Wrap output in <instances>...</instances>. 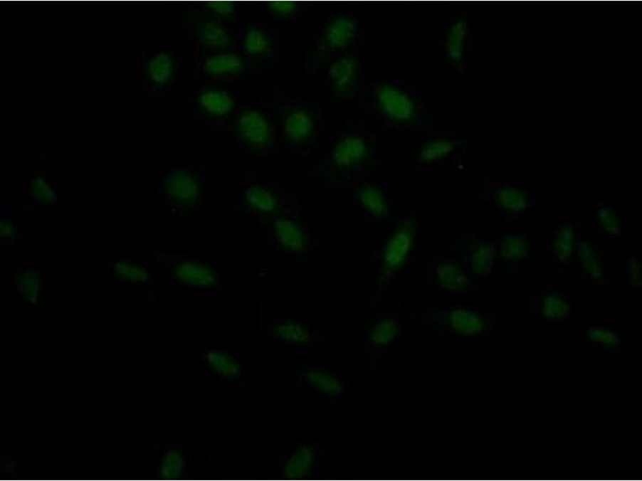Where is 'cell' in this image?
Wrapping results in <instances>:
<instances>
[{"label":"cell","instance_id":"obj_1","mask_svg":"<svg viewBox=\"0 0 642 481\" xmlns=\"http://www.w3.org/2000/svg\"><path fill=\"white\" fill-rule=\"evenodd\" d=\"M164 189L169 204L179 208H192L203 195L200 180L185 170H175L168 174Z\"/></svg>","mask_w":642,"mask_h":481},{"label":"cell","instance_id":"obj_2","mask_svg":"<svg viewBox=\"0 0 642 481\" xmlns=\"http://www.w3.org/2000/svg\"><path fill=\"white\" fill-rule=\"evenodd\" d=\"M236 134L251 147L265 149L272 144L273 130L270 120L259 110H246L239 115L235 123Z\"/></svg>","mask_w":642,"mask_h":481},{"label":"cell","instance_id":"obj_3","mask_svg":"<svg viewBox=\"0 0 642 481\" xmlns=\"http://www.w3.org/2000/svg\"><path fill=\"white\" fill-rule=\"evenodd\" d=\"M172 274L174 280L185 286L211 288L219 283L213 265L196 259H181L173 265Z\"/></svg>","mask_w":642,"mask_h":481},{"label":"cell","instance_id":"obj_4","mask_svg":"<svg viewBox=\"0 0 642 481\" xmlns=\"http://www.w3.org/2000/svg\"><path fill=\"white\" fill-rule=\"evenodd\" d=\"M273 233L278 248L289 254H300L306 248L305 233L297 221L277 219L273 226Z\"/></svg>","mask_w":642,"mask_h":481},{"label":"cell","instance_id":"obj_5","mask_svg":"<svg viewBox=\"0 0 642 481\" xmlns=\"http://www.w3.org/2000/svg\"><path fill=\"white\" fill-rule=\"evenodd\" d=\"M203 70L214 78L238 77L245 70L244 62L236 53H224L213 55L203 62Z\"/></svg>","mask_w":642,"mask_h":481},{"label":"cell","instance_id":"obj_6","mask_svg":"<svg viewBox=\"0 0 642 481\" xmlns=\"http://www.w3.org/2000/svg\"><path fill=\"white\" fill-rule=\"evenodd\" d=\"M195 33L201 46L207 49L224 51L233 43V38L228 28L216 22H199L195 28Z\"/></svg>","mask_w":642,"mask_h":481},{"label":"cell","instance_id":"obj_7","mask_svg":"<svg viewBox=\"0 0 642 481\" xmlns=\"http://www.w3.org/2000/svg\"><path fill=\"white\" fill-rule=\"evenodd\" d=\"M246 204L254 211L264 215H274L279 212L281 201L278 194L263 186L251 185L244 191Z\"/></svg>","mask_w":642,"mask_h":481},{"label":"cell","instance_id":"obj_8","mask_svg":"<svg viewBox=\"0 0 642 481\" xmlns=\"http://www.w3.org/2000/svg\"><path fill=\"white\" fill-rule=\"evenodd\" d=\"M285 134L289 141L301 143L310 137L313 120L310 113L302 109H295L288 113L284 120Z\"/></svg>","mask_w":642,"mask_h":481},{"label":"cell","instance_id":"obj_9","mask_svg":"<svg viewBox=\"0 0 642 481\" xmlns=\"http://www.w3.org/2000/svg\"><path fill=\"white\" fill-rule=\"evenodd\" d=\"M243 52L253 58H265L272 53V39L259 27L248 28L242 37Z\"/></svg>","mask_w":642,"mask_h":481},{"label":"cell","instance_id":"obj_10","mask_svg":"<svg viewBox=\"0 0 642 481\" xmlns=\"http://www.w3.org/2000/svg\"><path fill=\"white\" fill-rule=\"evenodd\" d=\"M379 101L384 112L390 117L406 120L411 116L414 106L406 95L396 88H386L380 93Z\"/></svg>","mask_w":642,"mask_h":481},{"label":"cell","instance_id":"obj_11","mask_svg":"<svg viewBox=\"0 0 642 481\" xmlns=\"http://www.w3.org/2000/svg\"><path fill=\"white\" fill-rule=\"evenodd\" d=\"M111 274L119 281L146 283L152 280V271L144 265L125 259H116L109 264Z\"/></svg>","mask_w":642,"mask_h":481},{"label":"cell","instance_id":"obj_12","mask_svg":"<svg viewBox=\"0 0 642 481\" xmlns=\"http://www.w3.org/2000/svg\"><path fill=\"white\" fill-rule=\"evenodd\" d=\"M201 107L212 116L221 117L230 113L235 106V100L228 92L209 88L199 97Z\"/></svg>","mask_w":642,"mask_h":481},{"label":"cell","instance_id":"obj_13","mask_svg":"<svg viewBox=\"0 0 642 481\" xmlns=\"http://www.w3.org/2000/svg\"><path fill=\"white\" fill-rule=\"evenodd\" d=\"M12 284L18 295L33 302L41 293L42 277L40 272L35 270H18L12 275Z\"/></svg>","mask_w":642,"mask_h":481},{"label":"cell","instance_id":"obj_14","mask_svg":"<svg viewBox=\"0 0 642 481\" xmlns=\"http://www.w3.org/2000/svg\"><path fill=\"white\" fill-rule=\"evenodd\" d=\"M354 24L344 17H339L333 21L327 28L325 41L332 50L344 48L351 40L354 33Z\"/></svg>","mask_w":642,"mask_h":481},{"label":"cell","instance_id":"obj_15","mask_svg":"<svg viewBox=\"0 0 642 481\" xmlns=\"http://www.w3.org/2000/svg\"><path fill=\"white\" fill-rule=\"evenodd\" d=\"M451 327L456 332L467 334H477L483 329V322L478 316L465 309H458L451 315Z\"/></svg>","mask_w":642,"mask_h":481},{"label":"cell","instance_id":"obj_16","mask_svg":"<svg viewBox=\"0 0 642 481\" xmlns=\"http://www.w3.org/2000/svg\"><path fill=\"white\" fill-rule=\"evenodd\" d=\"M357 66L355 60L344 59L333 65L330 70V78L333 83L342 90H347L354 85L356 80Z\"/></svg>","mask_w":642,"mask_h":481},{"label":"cell","instance_id":"obj_17","mask_svg":"<svg viewBox=\"0 0 642 481\" xmlns=\"http://www.w3.org/2000/svg\"><path fill=\"white\" fill-rule=\"evenodd\" d=\"M437 278L441 286L450 290H461L468 282L464 272L453 265H440L437 269Z\"/></svg>","mask_w":642,"mask_h":481},{"label":"cell","instance_id":"obj_18","mask_svg":"<svg viewBox=\"0 0 642 481\" xmlns=\"http://www.w3.org/2000/svg\"><path fill=\"white\" fill-rule=\"evenodd\" d=\"M149 72L156 83L163 84L172 77V60L166 53L156 55L149 63Z\"/></svg>","mask_w":642,"mask_h":481},{"label":"cell","instance_id":"obj_19","mask_svg":"<svg viewBox=\"0 0 642 481\" xmlns=\"http://www.w3.org/2000/svg\"><path fill=\"white\" fill-rule=\"evenodd\" d=\"M29 191L31 197L40 204H52L56 198L54 189L42 177H35L29 181Z\"/></svg>","mask_w":642,"mask_h":481},{"label":"cell","instance_id":"obj_20","mask_svg":"<svg viewBox=\"0 0 642 481\" xmlns=\"http://www.w3.org/2000/svg\"><path fill=\"white\" fill-rule=\"evenodd\" d=\"M396 324L393 319H385L377 324L369 334L375 344H389L396 337Z\"/></svg>","mask_w":642,"mask_h":481},{"label":"cell","instance_id":"obj_21","mask_svg":"<svg viewBox=\"0 0 642 481\" xmlns=\"http://www.w3.org/2000/svg\"><path fill=\"white\" fill-rule=\"evenodd\" d=\"M364 144L358 139H346L337 144L335 158L339 162L348 163L349 158H354L363 154Z\"/></svg>","mask_w":642,"mask_h":481},{"label":"cell","instance_id":"obj_22","mask_svg":"<svg viewBox=\"0 0 642 481\" xmlns=\"http://www.w3.org/2000/svg\"><path fill=\"white\" fill-rule=\"evenodd\" d=\"M569 312L567 303L557 297H547L544 300L542 313L545 317L559 319L564 317Z\"/></svg>","mask_w":642,"mask_h":481},{"label":"cell","instance_id":"obj_23","mask_svg":"<svg viewBox=\"0 0 642 481\" xmlns=\"http://www.w3.org/2000/svg\"><path fill=\"white\" fill-rule=\"evenodd\" d=\"M500 200L505 206L511 211L522 210L525 205V196L514 189L502 191L500 196Z\"/></svg>","mask_w":642,"mask_h":481},{"label":"cell","instance_id":"obj_24","mask_svg":"<svg viewBox=\"0 0 642 481\" xmlns=\"http://www.w3.org/2000/svg\"><path fill=\"white\" fill-rule=\"evenodd\" d=\"M17 236V226L11 218L0 219V240L2 243H11Z\"/></svg>","mask_w":642,"mask_h":481},{"label":"cell","instance_id":"obj_25","mask_svg":"<svg viewBox=\"0 0 642 481\" xmlns=\"http://www.w3.org/2000/svg\"><path fill=\"white\" fill-rule=\"evenodd\" d=\"M572 234L568 231H564L557 240L556 249L557 255L564 260H567L572 250Z\"/></svg>","mask_w":642,"mask_h":481},{"label":"cell","instance_id":"obj_26","mask_svg":"<svg viewBox=\"0 0 642 481\" xmlns=\"http://www.w3.org/2000/svg\"><path fill=\"white\" fill-rule=\"evenodd\" d=\"M526 253L527 246L520 238H512L503 246V255H506L508 258H521L526 255Z\"/></svg>","mask_w":642,"mask_h":481},{"label":"cell","instance_id":"obj_27","mask_svg":"<svg viewBox=\"0 0 642 481\" xmlns=\"http://www.w3.org/2000/svg\"><path fill=\"white\" fill-rule=\"evenodd\" d=\"M206 8L209 9L214 16L219 17H229L235 14L236 5L231 3L220 2L219 4H209Z\"/></svg>","mask_w":642,"mask_h":481},{"label":"cell","instance_id":"obj_28","mask_svg":"<svg viewBox=\"0 0 642 481\" xmlns=\"http://www.w3.org/2000/svg\"><path fill=\"white\" fill-rule=\"evenodd\" d=\"M268 7L274 14L280 16H292L297 12L298 6L294 3L278 2L268 4Z\"/></svg>","mask_w":642,"mask_h":481},{"label":"cell","instance_id":"obj_29","mask_svg":"<svg viewBox=\"0 0 642 481\" xmlns=\"http://www.w3.org/2000/svg\"><path fill=\"white\" fill-rule=\"evenodd\" d=\"M593 338H595L597 341L604 342V343H614V341L616 340V337L614 334L606 332H603L601 330H595L591 334Z\"/></svg>","mask_w":642,"mask_h":481},{"label":"cell","instance_id":"obj_30","mask_svg":"<svg viewBox=\"0 0 642 481\" xmlns=\"http://www.w3.org/2000/svg\"><path fill=\"white\" fill-rule=\"evenodd\" d=\"M602 216H605V219H602L604 224L606 226V229H609L610 232V229H616V220L613 217L611 213H609L607 214V211H604V213L601 214Z\"/></svg>","mask_w":642,"mask_h":481}]
</instances>
